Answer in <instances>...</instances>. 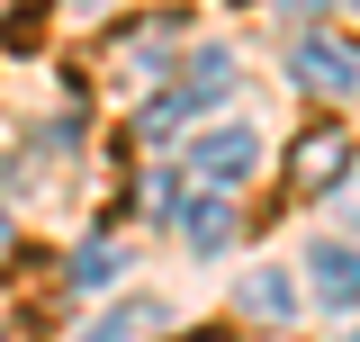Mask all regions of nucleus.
I'll return each mask as SVG.
<instances>
[{
    "label": "nucleus",
    "mask_w": 360,
    "mask_h": 342,
    "mask_svg": "<svg viewBox=\"0 0 360 342\" xmlns=\"http://www.w3.org/2000/svg\"><path fill=\"white\" fill-rule=\"evenodd\" d=\"M252 163H262V135H252V127H217V135H198V144L180 153V180L217 198V189H234Z\"/></svg>",
    "instance_id": "f257e3e1"
},
{
    "label": "nucleus",
    "mask_w": 360,
    "mask_h": 342,
    "mask_svg": "<svg viewBox=\"0 0 360 342\" xmlns=\"http://www.w3.org/2000/svg\"><path fill=\"white\" fill-rule=\"evenodd\" d=\"M342 163H352V135H342V127H307L297 144H288V198L333 189V180H342Z\"/></svg>",
    "instance_id": "f03ea898"
},
{
    "label": "nucleus",
    "mask_w": 360,
    "mask_h": 342,
    "mask_svg": "<svg viewBox=\"0 0 360 342\" xmlns=\"http://www.w3.org/2000/svg\"><path fill=\"white\" fill-rule=\"evenodd\" d=\"M225 82H234V63H225V54H198V63L172 82V99H162V108H144V127H153V135H162V127H180V118H189V108H207Z\"/></svg>",
    "instance_id": "7ed1b4c3"
},
{
    "label": "nucleus",
    "mask_w": 360,
    "mask_h": 342,
    "mask_svg": "<svg viewBox=\"0 0 360 342\" xmlns=\"http://www.w3.org/2000/svg\"><path fill=\"white\" fill-rule=\"evenodd\" d=\"M297 82H307V90H352V82H360V54H352L342 37L307 27V37H297Z\"/></svg>",
    "instance_id": "20e7f679"
},
{
    "label": "nucleus",
    "mask_w": 360,
    "mask_h": 342,
    "mask_svg": "<svg viewBox=\"0 0 360 342\" xmlns=\"http://www.w3.org/2000/svg\"><path fill=\"white\" fill-rule=\"evenodd\" d=\"M307 289L324 306H333V315H342V306H360V243H315V261H307Z\"/></svg>",
    "instance_id": "39448f33"
},
{
    "label": "nucleus",
    "mask_w": 360,
    "mask_h": 342,
    "mask_svg": "<svg viewBox=\"0 0 360 342\" xmlns=\"http://www.w3.org/2000/svg\"><path fill=\"white\" fill-rule=\"evenodd\" d=\"M180 234H189V243H198V253H217L225 234H234V216H225L217 198H207V189H198V198H180Z\"/></svg>",
    "instance_id": "423d86ee"
},
{
    "label": "nucleus",
    "mask_w": 360,
    "mask_h": 342,
    "mask_svg": "<svg viewBox=\"0 0 360 342\" xmlns=\"http://www.w3.org/2000/svg\"><path fill=\"white\" fill-rule=\"evenodd\" d=\"M243 315H288V279H279V270H252V279H243Z\"/></svg>",
    "instance_id": "0eeeda50"
},
{
    "label": "nucleus",
    "mask_w": 360,
    "mask_h": 342,
    "mask_svg": "<svg viewBox=\"0 0 360 342\" xmlns=\"http://www.w3.org/2000/svg\"><path fill=\"white\" fill-rule=\"evenodd\" d=\"M45 27V0H0V45H37Z\"/></svg>",
    "instance_id": "6e6552de"
},
{
    "label": "nucleus",
    "mask_w": 360,
    "mask_h": 342,
    "mask_svg": "<svg viewBox=\"0 0 360 342\" xmlns=\"http://www.w3.org/2000/svg\"><path fill=\"white\" fill-rule=\"evenodd\" d=\"M153 315H162V306H117V315H99V324H90L82 342H135L144 324H153Z\"/></svg>",
    "instance_id": "1a4fd4ad"
},
{
    "label": "nucleus",
    "mask_w": 360,
    "mask_h": 342,
    "mask_svg": "<svg viewBox=\"0 0 360 342\" xmlns=\"http://www.w3.org/2000/svg\"><path fill=\"white\" fill-rule=\"evenodd\" d=\"M108 270H117V243L99 234V243H82V253H72V289H99Z\"/></svg>",
    "instance_id": "9d476101"
},
{
    "label": "nucleus",
    "mask_w": 360,
    "mask_h": 342,
    "mask_svg": "<svg viewBox=\"0 0 360 342\" xmlns=\"http://www.w3.org/2000/svg\"><path fill=\"white\" fill-rule=\"evenodd\" d=\"M0 342H45V315H0Z\"/></svg>",
    "instance_id": "9b49d317"
},
{
    "label": "nucleus",
    "mask_w": 360,
    "mask_h": 342,
    "mask_svg": "<svg viewBox=\"0 0 360 342\" xmlns=\"http://www.w3.org/2000/svg\"><path fill=\"white\" fill-rule=\"evenodd\" d=\"M180 342H225V334H180Z\"/></svg>",
    "instance_id": "f8f14e48"
}]
</instances>
